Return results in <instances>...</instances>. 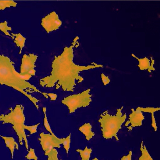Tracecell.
Returning a JSON list of instances; mask_svg holds the SVG:
<instances>
[{
	"label": "cell",
	"mask_w": 160,
	"mask_h": 160,
	"mask_svg": "<svg viewBox=\"0 0 160 160\" xmlns=\"http://www.w3.org/2000/svg\"><path fill=\"white\" fill-rule=\"evenodd\" d=\"M79 37H76L71 46L65 47L60 55L54 56L50 75L39 81L41 86L52 88L55 85L56 89L61 88L64 91L73 92L76 85V81H78V83L84 81L83 78L80 75V72L103 67L102 65L94 62L87 66L78 65L73 62V48L77 45L79 46Z\"/></svg>",
	"instance_id": "1"
},
{
	"label": "cell",
	"mask_w": 160,
	"mask_h": 160,
	"mask_svg": "<svg viewBox=\"0 0 160 160\" xmlns=\"http://www.w3.org/2000/svg\"><path fill=\"white\" fill-rule=\"evenodd\" d=\"M0 84L12 88L22 93L39 109L38 99L29 93L38 92L43 94L36 87L22 79L21 75L15 70L14 63L7 56L0 55Z\"/></svg>",
	"instance_id": "2"
},
{
	"label": "cell",
	"mask_w": 160,
	"mask_h": 160,
	"mask_svg": "<svg viewBox=\"0 0 160 160\" xmlns=\"http://www.w3.org/2000/svg\"><path fill=\"white\" fill-rule=\"evenodd\" d=\"M123 108L122 106L117 109L115 115L109 114L108 111H105L101 115L98 122L100 123L102 136L104 139L109 140L114 137L116 141H119L117 133L122 128V125L127 118L126 113H122Z\"/></svg>",
	"instance_id": "3"
},
{
	"label": "cell",
	"mask_w": 160,
	"mask_h": 160,
	"mask_svg": "<svg viewBox=\"0 0 160 160\" xmlns=\"http://www.w3.org/2000/svg\"><path fill=\"white\" fill-rule=\"evenodd\" d=\"M9 110L10 112L9 113L0 115V121H3V124L9 123L13 125L12 128L18 137L20 145H22L23 144V140L26 150H28V141L24 131L25 118L23 113V106L21 104H18L14 109L11 108Z\"/></svg>",
	"instance_id": "4"
},
{
	"label": "cell",
	"mask_w": 160,
	"mask_h": 160,
	"mask_svg": "<svg viewBox=\"0 0 160 160\" xmlns=\"http://www.w3.org/2000/svg\"><path fill=\"white\" fill-rule=\"evenodd\" d=\"M91 89L88 88L81 93L70 95L64 98L62 103L67 106L69 113L74 112L78 108L86 107L92 102V95L90 94Z\"/></svg>",
	"instance_id": "5"
},
{
	"label": "cell",
	"mask_w": 160,
	"mask_h": 160,
	"mask_svg": "<svg viewBox=\"0 0 160 160\" xmlns=\"http://www.w3.org/2000/svg\"><path fill=\"white\" fill-rule=\"evenodd\" d=\"M39 140L40 141L41 148L46 156L53 148H60V145L63 142V138H58L55 134H45L41 132L39 134Z\"/></svg>",
	"instance_id": "6"
},
{
	"label": "cell",
	"mask_w": 160,
	"mask_h": 160,
	"mask_svg": "<svg viewBox=\"0 0 160 160\" xmlns=\"http://www.w3.org/2000/svg\"><path fill=\"white\" fill-rule=\"evenodd\" d=\"M62 24V22L55 11L51 12L41 19V26L48 33L57 30Z\"/></svg>",
	"instance_id": "7"
},
{
	"label": "cell",
	"mask_w": 160,
	"mask_h": 160,
	"mask_svg": "<svg viewBox=\"0 0 160 160\" xmlns=\"http://www.w3.org/2000/svg\"><path fill=\"white\" fill-rule=\"evenodd\" d=\"M131 110L132 113L129 115L128 120L125 124L129 131L132 130L133 128L142 126L143 120L145 119V117L140 110V107L136 108L135 110L134 109H132Z\"/></svg>",
	"instance_id": "8"
},
{
	"label": "cell",
	"mask_w": 160,
	"mask_h": 160,
	"mask_svg": "<svg viewBox=\"0 0 160 160\" xmlns=\"http://www.w3.org/2000/svg\"><path fill=\"white\" fill-rule=\"evenodd\" d=\"M37 58L38 56L36 55L33 53L24 54L22 59L20 74L21 75H26L29 71L35 69V63Z\"/></svg>",
	"instance_id": "9"
},
{
	"label": "cell",
	"mask_w": 160,
	"mask_h": 160,
	"mask_svg": "<svg viewBox=\"0 0 160 160\" xmlns=\"http://www.w3.org/2000/svg\"><path fill=\"white\" fill-rule=\"evenodd\" d=\"M132 56L137 59L139 62L138 67L140 68V70H147L149 73L155 70V68H154L155 61L153 59H151V62H150V60L147 57L140 59L136 57L134 54H132Z\"/></svg>",
	"instance_id": "10"
},
{
	"label": "cell",
	"mask_w": 160,
	"mask_h": 160,
	"mask_svg": "<svg viewBox=\"0 0 160 160\" xmlns=\"http://www.w3.org/2000/svg\"><path fill=\"white\" fill-rule=\"evenodd\" d=\"M0 137L4 141L6 146L9 148L11 153V159H13L14 157V152L15 148L17 150L19 149V146L18 144L15 142V139L12 137H6V136L0 135Z\"/></svg>",
	"instance_id": "11"
},
{
	"label": "cell",
	"mask_w": 160,
	"mask_h": 160,
	"mask_svg": "<svg viewBox=\"0 0 160 160\" xmlns=\"http://www.w3.org/2000/svg\"><path fill=\"white\" fill-rule=\"evenodd\" d=\"M92 125L89 123H85L79 128V131L85 136L87 141H90L95 136V132L92 131Z\"/></svg>",
	"instance_id": "12"
},
{
	"label": "cell",
	"mask_w": 160,
	"mask_h": 160,
	"mask_svg": "<svg viewBox=\"0 0 160 160\" xmlns=\"http://www.w3.org/2000/svg\"><path fill=\"white\" fill-rule=\"evenodd\" d=\"M11 38L14 40V43L16 44L17 47L19 48L20 51L19 53L21 54L22 53L23 49L24 47V44H25V40L26 38L22 35L20 33H11Z\"/></svg>",
	"instance_id": "13"
},
{
	"label": "cell",
	"mask_w": 160,
	"mask_h": 160,
	"mask_svg": "<svg viewBox=\"0 0 160 160\" xmlns=\"http://www.w3.org/2000/svg\"><path fill=\"white\" fill-rule=\"evenodd\" d=\"M140 110L142 112L150 113L151 114V118H152V127L154 128L155 132H157V123H156V119H155V116H154V113L155 112H157L160 110L159 107H140Z\"/></svg>",
	"instance_id": "14"
},
{
	"label": "cell",
	"mask_w": 160,
	"mask_h": 160,
	"mask_svg": "<svg viewBox=\"0 0 160 160\" xmlns=\"http://www.w3.org/2000/svg\"><path fill=\"white\" fill-rule=\"evenodd\" d=\"M140 149L142 152V155L138 160H154L148 153L146 147L144 145L143 141H142L141 142Z\"/></svg>",
	"instance_id": "15"
},
{
	"label": "cell",
	"mask_w": 160,
	"mask_h": 160,
	"mask_svg": "<svg viewBox=\"0 0 160 160\" xmlns=\"http://www.w3.org/2000/svg\"><path fill=\"white\" fill-rule=\"evenodd\" d=\"M76 151L80 153L81 160H89L93 150L91 148H88L87 147H85L84 150L77 149H76Z\"/></svg>",
	"instance_id": "16"
},
{
	"label": "cell",
	"mask_w": 160,
	"mask_h": 160,
	"mask_svg": "<svg viewBox=\"0 0 160 160\" xmlns=\"http://www.w3.org/2000/svg\"><path fill=\"white\" fill-rule=\"evenodd\" d=\"M17 3L12 0H0V10H3L7 8L17 6Z\"/></svg>",
	"instance_id": "17"
},
{
	"label": "cell",
	"mask_w": 160,
	"mask_h": 160,
	"mask_svg": "<svg viewBox=\"0 0 160 160\" xmlns=\"http://www.w3.org/2000/svg\"><path fill=\"white\" fill-rule=\"evenodd\" d=\"M0 31L3 32L6 35L11 37V35L8 32V31H12V28L8 26L7 21H5L3 22H0Z\"/></svg>",
	"instance_id": "18"
},
{
	"label": "cell",
	"mask_w": 160,
	"mask_h": 160,
	"mask_svg": "<svg viewBox=\"0 0 160 160\" xmlns=\"http://www.w3.org/2000/svg\"><path fill=\"white\" fill-rule=\"evenodd\" d=\"M63 142L64 148L67 154H68L70 148V141H71V134H70L66 138H63Z\"/></svg>",
	"instance_id": "19"
},
{
	"label": "cell",
	"mask_w": 160,
	"mask_h": 160,
	"mask_svg": "<svg viewBox=\"0 0 160 160\" xmlns=\"http://www.w3.org/2000/svg\"><path fill=\"white\" fill-rule=\"evenodd\" d=\"M43 112L44 114V126L46 129L51 134L54 135V132L52 131L50 126L49 124L48 121V118H47V114H46V107H44L43 108Z\"/></svg>",
	"instance_id": "20"
},
{
	"label": "cell",
	"mask_w": 160,
	"mask_h": 160,
	"mask_svg": "<svg viewBox=\"0 0 160 160\" xmlns=\"http://www.w3.org/2000/svg\"><path fill=\"white\" fill-rule=\"evenodd\" d=\"M47 160H60L58 158V151L55 148L52 149L47 155Z\"/></svg>",
	"instance_id": "21"
},
{
	"label": "cell",
	"mask_w": 160,
	"mask_h": 160,
	"mask_svg": "<svg viewBox=\"0 0 160 160\" xmlns=\"http://www.w3.org/2000/svg\"><path fill=\"white\" fill-rule=\"evenodd\" d=\"M27 159L29 160H38L37 157L35 153V150L34 148H30L28 151V154L25 156V157Z\"/></svg>",
	"instance_id": "22"
},
{
	"label": "cell",
	"mask_w": 160,
	"mask_h": 160,
	"mask_svg": "<svg viewBox=\"0 0 160 160\" xmlns=\"http://www.w3.org/2000/svg\"><path fill=\"white\" fill-rule=\"evenodd\" d=\"M39 124H40V123H39L38 124L34 125V126H25L24 129H25V130H27L28 131L30 132V134H34V133H35L36 132H37V128Z\"/></svg>",
	"instance_id": "23"
},
{
	"label": "cell",
	"mask_w": 160,
	"mask_h": 160,
	"mask_svg": "<svg viewBox=\"0 0 160 160\" xmlns=\"http://www.w3.org/2000/svg\"><path fill=\"white\" fill-rule=\"evenodd\" d=\"M101 78L102 82L104 86H106L108 84L110 83L111 80L109 79V77L105 76L103 73L101 74Z\"/></svg>",
	"instance_id": "24"
},
{
	"label": "cell",
	"mask_w": 160,
	"mask_h": 160,
	"mask_svg": "<svg viewBox=\"0 0 160 160\" xmlns=\"http://www.w3.org/2000/svg\"><path fill=\"white\" fill-rule=\"evenodd\" d=\"M47 96L48 97H49L50 98L51 101H55L56 100V98H57V95L54 93H47Z\"/></svg>",
	"instance_id": "25"
},
{
	"label": "cell",
	"mask_w": 160,
	"mask_h": 160,
	"mask_svg": "<svg viewBox=\"0 0 160 160\" xmlns=\"http://www.w3.org/2000/svg\"><path fill=\"white\" fill-rule=\"evenodd\" d=\"M132 151H130L128 155H127V156H123L121 160H132Z\"/></svg>",
	"instance_id": "26"
},
{
	"label": "cell",
	"mask_w": 160,
	"mask_h": 160,
	"mask_svg": "<svg viewBox=\"0 0 160 160\" xmlns=\"http://www.w3.org/2000/svg\"><path fill=\"white\" fill-rule=\"evenodd\" d=\"M92 160H99L97 158H95L93 159Z\"/></svg>",
	"instance_id": "27"
}]
</instances>
